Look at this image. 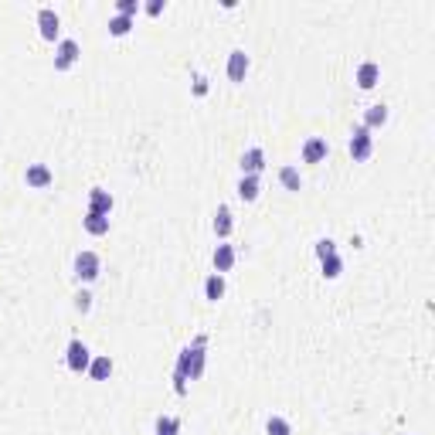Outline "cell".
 I'll use <instances>...</instances> for the list:
<instances>
[{
    "label": "cell",
    "instance_id": "cell-17",
    "mask_svg": "<svg viewBox=\"0 0 435 435\" xmlns=\"http://www.w3.org/2000/svg\"><path fill=\"white\" fill-rule=\"evenodd\" d=\"M388 116H391V113H388V106H384V102H374V106H368V113H364V123L361 126H368V129H381V126L388 123Z\"/></svg>",
    "mask_w": 435,
    "mask_h": 435
},
{
    "label": "cell",
    "instance_id": "cell-16",
    "mask_svg": "<svg viewBox=\"0 0 435 435\" xmlns=\"http://www.w3.org/2000/svg\"><path fill=\"white\" fill-rule=\"evenodd\" d=\"M89 377L92 381H109L113 377V357L109 354H92V364H89Z\"/></svg>",
    "mask_w": 435,
    "mask_h": 435
},
{
    "label": "cell",
    "instance_id": "cell-23",
    "mask_svg": "<svg viewBox=\"0 0 435 435\" xmlns=\"http://www.w3.org/2000/svg\"><path fill=\"white\" fill-rule=\"evenodd\" d=\"M181 432V418L177 415H160L156 418V435H177Z\"/></svg>",
    "mask_w": 435,
    "mask_h": 435
},
{
    "label": "cell",
    "instance_id": "cell-10",
    "mask_svg": "<svg viewBox=\"0 0 435 435\" xmlns=\"http://www.w3.org/2000/svg\"><path fill=\"white\" fill-rule=\"evenodd\" d=\"M235 258H238V255H235V245H228V242H218L215 252H211V265H215V272H221V276L235 269Z\"/></svg>",
    "mask_w": 435,
    "mask_h": 435
},
{
    "label": "cell",
    "instance_id": "cell-20",
    "mask_svg": "<svg viewBox=\"0 0 435 435\" xmlns=\"http://www.w3.org/2000/svg\"><path fill=\"white\" fill-rule=\"evenodd\" d=\"M224 289H228V286H224V276H221V272H211V276L204 279V299H208V303H218V299L224 296Z\"/></svg>",
    "mask_w": 435,
    "mask_h": 435
},
{
    "label": "cell",
    "instance_id": "cell-14",
    "mask_svg": "<svg viewBox=\"0 0 435 435\" xmlns=\"http://www.w3.org/2000/svg\"><path fill=\"white\" fill-rule=\"evenodd\" d=\"M238 167H242V174H255V177H258V174L265 170V150H262V147H249V150L242 154V163H238Z\"/></svg>",
    "mask_w": 435,
    "mask_h": 435
},
{
    "label": "cell",
    "instance_id": "cell-25",
    "mask_svg": "<svg viewBox=\"0 0 435 435\" xmlns=\"http://www.w3.org/2000/svg\"><path fill=\"white\" fill-rule=\"evenodd\" d=\"M140 0H116V14H123V17H136L140 14Z\"/></svg>",
    "mask_w": 435,
    "mask_h": 435
},
{
    "label": "cell",
    "instance_id": "cell-7",
    "mask_svg": "<svg viewBox=\"0 0 435 435\" xmlns=\"http://www.w3.org/2000/svg\"><path fill=\"white\" fill-rule=\"evenodd\" d=\"M38 31L44 41H58V31H62V17L55 7H41L38 10Z\"/></svg>",
    "mask_w": 435,
    "mask_h": 435
},
{
    "label": "cell",
    "instance_id": "cell-1",
    "mask_svg": "<svg viewBox=\"0 0 435 435\" xmlns=\"http://www.w3.org/2000/svg\"><path fill=\"white\" fill-rule=\"evenodd\" d=\"M208 337H194L184 350L177 354V368H174V391L177 395H187V381H197L204 374V364H208Z\"/></svg>",
    "mask_w": 435,
    "mask_h": 435
},
{
    "label": "cell",
    "instance_id": "cell-22",
    "mask_svg": "<svg viewBox=\"0 0 435 435\" xmlns=\"http://www.w3.org/2000/svg\"><path fill=\"white\" fill-rule=\"evenodd\" d=\"M265 435H293L289 418H282V415H269V418H265Z\"/></svg>",
    "mask_w": 435,
    "mask_h": 435
},
{
    "label": "cell",
    "instance_id": "cell-2",
    "mask_svg": "<svg viewBox=\"0 0 435 435\" xmlns=\"http://www.w3.org/2000/svg\"><path fill=\"white\" fill-rule=\"evenodd\" d=\"M72 269H75V279L82 282V286H89V282H95L99 276H102V258H99L95 252L82 249V252H75Z\"/></svg>",
    "mask_w": 435,
    "mask_h": 435
},
{
    "label": "cell",
    "instance_id": "cell-11",
    "mask_svg": "<svg viewBox=\"0 0 435 435\" xmlns=\"http://www.w3.org/2000/svg\"><path fill=\"white\" fill-rule=\"evenodd\" d=\"M113 208H116V197L106 190V187H92L89 190V211H95V215H113Z\"/></svg>",
    "mask_w": 435,
    "mask_h": 435
},
{
    "label": "cell",
    "instance_id": "cell-8",
    "mask_svg": "<svg viewBox=\"0 0 435 435\" xmlns=\"http://www.w3.org/2000/svg\"><path fill=\"white\" fill-rule=\"evenodd\" d=\"M249 68H252V62H249V55L242 51V48H235V51H228V79L238 85V82H245V75H249Z\"/></svg>",
    "mask_w": 435,
    "mask_h": 435
},
{
    "label": "cell",
    "instance_id": "cell-4",
    "mask_svg": "<svg viewBox=\"0 0 435 435\" xmlns=\"http://www.w3.org/2000/svg\"><path fill=\"white\" fill-rule=\"evenodd\" d=\"M347 150L354 156V163H364V160H371L374 154V136L368 126H354V133H350V140H347Z\"/></svg>",
    "mask_w": 435,
    "mask_h": 435
},
{
    "label": "cell",
    "instance_id": "cell-18",
    "mask_svg": "<svg viewBox=\"0 0 435 435\" xmlns=\"http://www.w3.org/2000/svg\"><path fill=\"white\" fill-rule=\"evenodd\" d=\"M82 228H85L89 235H95V238H102V235H109V218L95 215V211H85V218H82Z\"/></svg>",
    "mask_w": 435,
    "mask_h": 435
},
{
    "label": "cell",
    "instance_id": "cell-15",
    "mask_svg": "<svg viewBox=\"0 0 435 435\" xmlns=\"http://www.w3.org/2000/svg\"><path fill=\"white\" fill-rule=\"evenodd\" d=\"M235 194H238L245 204H252V201H258V194H262V181H258L255 174H242V181L235 184Z\"/></svg>",
    "mask_w": 435,
    "mask_h": 435
},
{
    "label": "cell",
    "instance_id": "cell-9",
    "mask_svg": "<svg viewBox=\"0 0 435 435\" xmlns=\"http://www.w3.org/2000/svg\"><path fill=\"white\" fill-rule=\"evenodd\" d=\"M354 82H357V89H364V92L374 89V85L381 82V65L371 62V58H368V62H361V65H357V72H354Z\"/></svg>",
    "mask_w": 435,
    "mask_h": 435
},
{
    "label": "cell",
    "instance_id": "cell-19",
    "mask_svg": "<svg viewBox=\"0 0 435 435\" xmlns=\"http://www.w3.org/2000/svg\"><path fill=\"white\" fill-rule=\"evenodd\" d=\"M279 184L286 187V190H293V194H299V190H303V174H299L293 163H286V167H279Z\"/></svg>",
    "mask_w": 435,
    "mask_h": 435
},
{
    "label": "cell",
    "instance_id": "cell-12",
    "mask_svg": "<svg viewBox=\"0 0 435 435\" xmlns=\"http://www.w3.org/2000/svg\"><path fill=\"white\" fill-rule=\"evenodd\" d=\"M327 154H330L327 136H310V140L303 143V163H323Z\"/></svg>",
    "mask_w": 435,
    "mask_h": 435
},
{
    "label": "cell",
    "instance_id": "cell-27",
    "mask_svg": "<svg viewBox=\"0 0 435 435\" xmlns=\"http://www.w3.org/2000/svg\"><path fill=\"white\" fill-rule=\"evenodd\" d=\"M75 310L79 313L92 310V293H89V289H79V293H75Z\"/></svg>",
    "mask_w": 435,
    "mask_h": 435
},
{
    "label": "cell",
    "instance_id": "cell-13",
    "mask_svg": "<svg viewBox=\"0 0 435 435\" xmlns=\"http://www.w3.org/2000/svg\"><path fill=\"white\" fill-rule=\"evenodd\" d=\"M211 228H215L218 242H228V235H231V228H235V218H231V208H228V204H218Z\"/></svg>",
    "mask_w": 435,
    "mask_h": 435
},
{
    "label": "cell",
    "instance_id": "cell-3",
    "mask_svg": "<svg viewBox=\"0 0 435 435\" xmlns=\"http://www.w3.org/2000/svg\"><path fill=\"white\" fill-rule=\"evenodd\" d=\"M89 364H92V350H89V343L79 340V337H72L68 347H65V368L72 374H85L89 371Z\"/></svg>",
    "mask_w": 435,
    "mask_h": 435
},
{
    "label": "cell",
    "instance_id": "cell-6",
    "mask_svg": "<svg viewBox=\"0 0 435 435\" xmlns=\"http://www.w3.org/2000/svg\"><path fill=\"white\" fill-rule=\"evenodd\" d=\"M24 184L31 187V190H44V187L55 184V170H51L48 163H28V170H24Z\"/></svg>",
    "mask_w": 435,
    "mask_h": 435
},
{
    "label": "cell",
    "instance_id": "cell-24",
    "mask_svg": "<svg viewBox=\"0 0 435 435\" xmlns=\"http://www.w3.org/2000/svg\"><path fill=\"white\" fill-rule=\"evenodd\" d=\"M320 265H323V276H327V279H340V272H343L340 252H337V255H330V258H323Z\"/></svg>",
    "mask_w": 435,
    "mask_h": 435
},
{
    "label": "cell",
    "instance_id": "cell-5",
    "mask_svg": "<svg viewBox=\"0 0 435 435\" xmlns=\"http://www.w3.org/2000/svg\"><path fill=\"white\" fill-rule=\"evenodd\" d=\"M79 58H82V44L75 38H58V44H55V68L68 72Z\"/></svg>",
    "mask_w": 435,
    "mask_h": 435
},
{
    "label": "cell",
    "instance_id": "cell-21",
    "mask_svg": "<svg viewBox=\"0 0 435 435\" xmlns=\"http://www.w3.org/2000/svg\"><path fill=\"white\" fill-rule=\"evenodd\" d=\"M133 24H136L133 17H123V14H113V17H109V34H113V38H126V34L133 31Z\"/></svg>",
    "mask_w": 435,
    "mask_h": 435
},
{
    "label": "cell",
    "instance_id": "cell-28",
    "mask_svg": "<svg viewBox=\"0 0 435 435\" xmlns=\"http://www.w3.org/2000/svg\"><path fill=\"white\" fill-rule=\"evenodd\" d=\"M163 7H167V0H147V3H143V10H147L150 17H160V14H163Z\"/></svg>",
    "mask_w": 435,
    "mask_h": 435
},
{
    "label": "cell",
    "instance_id": "cell-26",
    "mask_svg": "<svg viewBox=\"0 0 435 435\" xmlns=\"http://www.w3.org/2000/svg\"><path fill=\"white\" fill-rule=\"evenodd\" d=\"M330 255H337V242H334V238H320V242H316V258L323 262V258H330Z\"/></svg>",
    "mask_w": 435,
    "mask_h": 435
},
{
    "label": "cell",
    "instance_id": "cell-29",
    "mask_svg": "<svg viewBox=\"0 0 435 435\" xmlns=\"http://www.w3.org/2000/svg\"><path fill=\"white\" fill-rule=\"evenodd\" d=\"M194 92H197V95L208 92V79H204V75H197V82H194Z\"/></svg>",
    "mask_w": 435,
    "mask_h": 435
}]
</instances>
